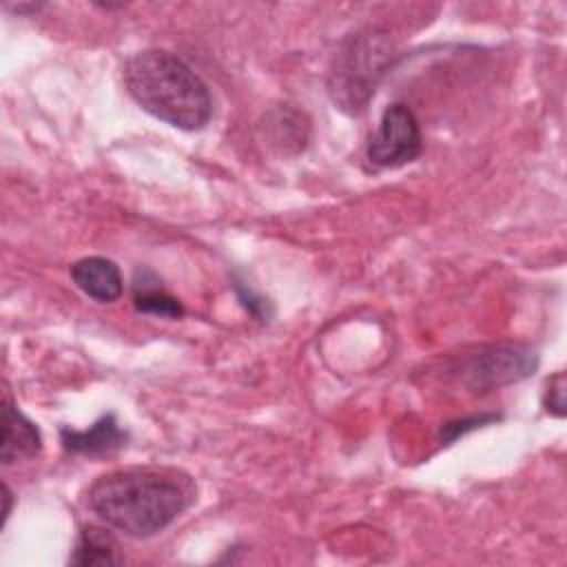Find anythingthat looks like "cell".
Returning <instances> with one entry per match:
<instances>
[{"label":"cell","mask_w":567,"mask_h":567,"mask_svg":"<svg viewBox=\"0 0 567 567\" xmlns=\"http://www.w3.org/2000/svg\"><path fill=\"white\" fill-rule=\"evenodd\" d=\"M193 501L190 476L171 467L113 470L86 489V507L102 523L133 538L166 529Z\"/></svg>","instance_id":"obj_1"},{"label":"cell","mask_w":567,"mask_h":567,"mask_svg":"<svg viewBox=\"0 0 567 567\" xmlns=\"http://www.w3.org/2000/svg\"><path fill=\"white\" fill-rule=\"evenodd\" d=\"M122 78L142 111L175 128L199 131L213 117L208 84L171 51L148 49L135 53L126 60Z\"/></svg>","instance_id":"obj_2"},{"label":"cell","mask_w":567,"mask_h":567,"mask_svg":"<svg viewBox=\"0 0 567 567\" xmlns=\"http://www.w3.org/2000/svg\"><path fill=\"white\" fill-rule=\"evenodd\" d=\"M385 58L388 49H381L372 38L352 42L332 71L330 93L334 102L350 111L363 109L368 97L374 93L377 78L383 73Z\"/></svg>","instance_id":"obj_3"},{"label":"cell","mask_w":567,"mask_h":567,"mask_svg":"<svg viewBox=\"0 0 567 567\" xmlns=\"http://www.w3.org/2000/svg\"><path fill=\"white\" fill-rule=\"evenodd\" d=\"M421 151V128L412 109L403 102L385 106L381 122L368 142L370 164L377 168H399L414 162Z\"/></svg>","instance_id":"obj_4"},{"label":"cell","mask_w":567,"mask_h":567,"mask_svg":"<svg viewBox=\"0 0 567 567\" xmlns=\"http://www.w3.org/2000/svg\"><path fill=\"white\" fill-rule=\"evenodd\" d=\"M536 363V354L525 348H492L470 363L467 379L472 388H498L529 377Z\"/></svg>","instance_id":"obj_5"},{"label":"cell","mask_w":567,"mask_h":567,"mask_svg":"<svg viewBox=\"0 0 567 567\" xmlns=\"http://www.w3.org/2000/svg\"><path fill=\"white\" fill-rule=\"evenodd\" d=\"M69 272L73 284L97 303H113L122 297L124 281L113 259L100 255L82 257L71 266Z\"/></svg>","instance_id":"obj_6"},{"label":"cell","mask_w":567,"mask_h":567,"mask_svg":"<svg viewBox=\"0 0 567 567\" xmlns=\"http://www.w3.org/2000/svg\"><path fill=\"white\" fill-rule=\"evenodd\" d=\"M0 458L4 465L31 458L42 447L40 430L9 399L2 403V441Z\"/></svg>","instance_id":"obj_7"},{"label":"cell","mask_w":567,"mask_h":567,"mask_svg":"<svg viewBox=\"0 0 567 567\" xmlns=\"http://www.w3.org/2000/svg\"><path fill=\"white\" fill-rule=\"evenodd\" d=\"M62 436V445L64 450L73 452V454H89V456H97V454H109L120 450L126 443V432L120 427L115 414H102L93 425H89L86 430H71V427H62L60 432Z\"/></svg>","instance_id":"obj_8"},{"label":"cell","mask_w":567,"mask_h":567,"mask_svg":"<svg viewBox=\"0 0 567 567\" xmlns=\"http://www.w3.org/2000/svg\"><path fill=\"white\" fill-rule=\"evenodd\" d=\"M133 306L137 312L164 319H179L184 315L182 301L173 297L162 279L146 266H140L133 275Z\"/></svg>","instance_id":"obj_9"},{"label":"cell","mask_w":567,"mask_h":567,"mask_svg":"<svg viewBox=\"0 0 567 567\" xmlns=\"http://www.w3.org/2000/svg\"><path fill=\"white\" fill-rule=\"evenodd\" d=\"M71 565L93 567V565H113L117 563L115 543L113 538L100 527H84L80 538L73 547V556L69 558Z\"/></svg>","instance_id":"obj_10"},{"label":"cell","mask_w":567,"mask_h":567,"mask_svg":"<svg viewBox=\"0 0 567 567\" xmlns=\"http://www.w3.org/2000/svg\"><path fill=\"white\" fill-rule=\"evenodd\" d=\"M498 419H501L498 414H478V416H470V419H456V421H450V423H445V425H443V430H441V439H443L445 443L456 441L461 434H465V432H470V430H476V427H481V425H485V423L498 421Z\"/></svg>","instance_id":"obj_11"},{"label":"cell","mask_w":567,"mask_h":567,"mask_svg":"<svg viewBox=\"0 0 567 567\" xmlns=\"http://www.w3.org/2000/svg\"><path fill=\"white\" fill-rule=\"evenodd\" d=\"M543 405L549 414L554 416H565V374L556 372L549 381H547V390L543 396Z\"/></svg>","instance_id":"obj_12"},{"label":"cell","mask_w":567,"mask_h":567,"mask_svg":"<svg viewBox=\"0 0 567 567\" xmlns=\"http://www.w3.org/2000/svg\"><path fill=\"white\" fill-rule=\"evenodd\" d=\"M235 290H237V297L241 299V303L250 310V315L259 317L264 321V317H268V301L257 297L248 286H244L241 281H235Z\"/></svg>","instance_id":"obj_13"}]
</instances>
